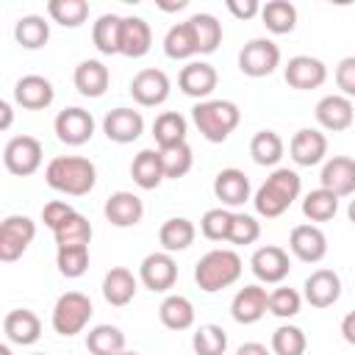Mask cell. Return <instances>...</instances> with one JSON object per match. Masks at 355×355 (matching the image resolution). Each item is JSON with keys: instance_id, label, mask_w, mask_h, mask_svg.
<instances>
[{"instance_id": "obj_15", "label": "cell", "mask_w": 355, "mask_h": 355, "mask_svg": "<svg viewBox=\"0 0 355 355\" xmlns=\"http://www.w3.org/2000/svg\"><path fill=\"white\" fill-rule=\"evenodd\" d=\"M283 78L291 89L308 92V89H319L327 80V67H324V61H319L313 55H294V58H288Z\"/></svg>"}, {"instance_id": "obj_32", "label": "cell", "mask_w": 355, "mask_h": 355, "mask_svg": "<svg viewBox=\"0 0 355 355\" xmlns=\"http://www.w3.org/2000/svg\"><path fill=\"white\" fill-rule=\"evenodd\" d=\"M186 133H189V122H186V116L178 114V111H164V114H158L155 122H153V139H155L158 150L183 144V141H186Z\"/></svg>"}, {"instance_id": "obj_42", "label": "cell", "mask_w": 355, "mask_h": 355, "mask_svg": "<svg viewBox=\"0 0 355 355\" xmlns=\"http://www.w3.org/2000/svg\"><path fill=\"white\" fill-rule=\"evenodd\" d=\"M191 349H194V355H225V349H227L225 327H219L214 322L200 324L191 336Z\"/></svg>"}, {"instance_id": "obj_18", "label": "cell", "mask_w": 355, "mask_h": 355, "mask_svg": "<svg viewBox=\"0 0 355 355\" xmlns=\"http://www.w3.org/2000/svg\"><path fill=\"white\" fill-rule=\"evenodd\" d=\"M103 133L108 136V141H116V144H130L136 141L141 133H144V116L133 108H114L105 114L103 119Z\"/></svg>"}, {"instance_id": "obj_6", "label": "cell", "mask_w": 355, "mask_h": 355, "mask_svg": "<svg viewBox=\"0 0 355 355\" xmlns=\"http://www.w3.org/2000/svg\"><path fill=\"white\" fill-rule=\"evenodd\" d=\"M36 239V222L22 214H11L0 222V261L14 263L25 255L31 241Z\"/></svg>"}, {"instance_id": "obj_56", "label": "cell", "mask_w": 355, "mask_h": 355, "mask_svg": "<svg viewBox=\"0 0 355 355\" xmlns=\"http://www.w3.org/2000/svg\"><path fill=\"white\" fill-rule=\"evenodd\" d=\"M186 8V0H178V3H161V11H180Z\"/></svg>"}, {"instance_id": "obj_51", "label": "cell", "mask_w": 355, "mask_h": 355, "mask_svg": "<svg viewBox=\"0 0 355 355\" xmlns=\"http://www.w3.org/2000/svg\"><path fill=\"white\" fill-rule=\"evenodd\" d=\"M336 86L341 89L344 97H355V55H347L336 67Z\"/></svg>"}, {"instance_id": "obj_13", "label": "cell", "mask_w": 355, "mask_h": 355, "mask_svg": "<svg viewBox=\"0 0 355 355\" xmlns=\"http://www.w3.org/2000/svg\"><path fill=\"white\" fill-rule=\"evenodd\" d=\"M216 83H219V75H216V69L208 61H189L180 69V75H178L180 92L189 94V97H194V100H200V103L202 100H211Z\"/></svg>"}, {"instance_id": "obj_5", "label": "cell", "mask_w": 355, "mask_h": 355, "mask_svg": "<svg viewBox=\"0 0 355 355\" xmlns=\"http://www.w3.org/2000/svg\"><path fill=\"white\" fill-rule=\"evenodd\" d=\"M94 308H92V300L83 294V291H67L55 300L53 305V316H50V324L58 336H78L83 333V327L89 324Z\"/></svg>"}, {"instance_id": "obj_1", "label": "cell", "mask_w": 355, "mask_h": 355, "mask_svg": "<svg viewBox=\"0 0 355 355\" xmlns=\"http://www.w3.org/2000/svg\"><path fill=\"white\" fill-rule=\"evenodd\" d=\"M300 191H302L300 175L288 166H277V169H272V175L252 194V205H255L258 216L277 219L291 208V202L300 197Z\"/></svg>"}, {"instance_id": "obj_17", "label": "cell", "mask_w": 355, "mask_h": 355, "mask_svg": "<svg viewBox=\"0 0 355 355\" xmlns=\"http://www.w3.org/2000/svg\"><path fill=\"white\" fill-rule=\"evenodd\" d=\"M288 153L297 166H316L327 155V136L316 128H300L288 141Z\"/></svg>"}, {"instance_id": "obj_29", "label": "cell", "mask_w": 355, "mask_h": 355, "mask_svg": "<svg viewBox=\"0 0 355 355\" xmlns=\"http://www.w3.org/2000/svg\"><path fill=\"white\" fill-rule=\"evenodd\" d=\"M130 178L144 191L158 189L161 180L166 178L164 175V164H161V153L158 150H139L136 158H133V164H130Z\"/></svg>"}, {"instance_id": "obj_38", "label": "cell", "mask_w": 355, "mask_h": 355, "mask_svg": "<svg viewBox=\"0 0 355 355\" xmlns=\"http://www.w3.org/2000/svg\"><path fill=\"white\" fill-rule=\"evenodd\" d=\"M164 53L172 61H186V58L197 55V39H194V31H191L189 19L186 22H178V25H172L166 31V36H164Z\"/></svg>"}, {"instance_id": "obj_10", "label": "cell", "mask_w": 355, "mask_h": 355, "mask_svg": "<svg viewBox=\"0 0 355 355\" xmlns=\"http://www.w3.org/2000/svg\"><path fill=\"white\" fill-rule=\"evenodd\" d=\"M172 92V83L166 78L164 69H155V67H147V69H139L130 80V97L144 105V108H155L161 103H166Z\"/></svg>"}, {"instance_id": "obj_58", "label": "cell", "mask_w": 355, "mask_h": 355, "mask_svg": "<svg viewBox=\"0 0 355 355\" xmlns=\"http://www.w3.org/2000/svg\"><path fill=\"white\" fill-rule=\"evenodd\" d=\"M0 355H14V352H11V347H8V344H0Z\"/></svg>"}, {"instance_id": "obj_2", "label": "cell", "mask_w": 355, "mask_h": 355, "mask_svg": "<svg viewBox=\"0 0 355 355\" xmlns=\"http://www.w3.org/2000/svg\"><path fill=\"white\" fill-rule=\"evenodd\" d=\"M44 180L61 194L83 197L97 183V166L83 155H55L44 169Z\"/></svg>"}, {"instance_id": "obj_24", "label": "cell", "mask_w": 355, "mask_h": 355, "mask_svg": "<svg viewBox=\"0 0 355 355\" xmlns=\"http://www.w3.org/2000/svg\"><path fill=\"white\" fill-rule=\"evenodd\" d=\"M3 333L11 344H19V347H31L39 341L42 336V319L31 311V308H14L6 313L3 319Z\"/></svg>"}, {"instance_id": "obj_34", "label": "cell", "mask_w": 355, "mask_h": 355, "mask_svg": "<svg viewBox=\"0 0 355 355\" xmlns=\"http://www.w3.org/2000/svg\"><path fill=\"white\" fill-rule=\"evenodd\" d=\"M261 22L266 25L269 33H291L297 25V6L288 0H269L261 6Z\"/></svg>"}, {"instance_id": "obj_16", "label": "cell", "mask_w": 355, "mask_h": 355, "mask_svg": "<svg viewBox=\"0 0 355 355\" xmlns=\"http://www.w3.org/2000/svg\"><path fill=\"white\" fill-rule=\"evenodd\" d=\"M313 114H316V122L330 133H341L355 122V105L344 94H324L316 103Z\"/></svg>"}, {"instance_id": "obj_4", "label": "cell", "mask_w": 355, "mask_h": 355, "mask_svg": "<svg viewBox=\"0 0 355 355\" xmlns=\"http://www.w3.org/2000/svg\"><path fill=\"white\" fill-rule=\"evenodd\" d=\"M241 272H244V263H241L236 250H211L197 261L194 283L205 294H214V291H222V288L233 286L241 277Z\"/></svg>"}, {"instance_id": "obj_9", "label": "cell", "mask_w": 355, "mask_h": 355, "mask_svg": "<svg viewBox=\"0 0 355 355\" xmlns=\"http://www.w3.org/2000/svg\"><path fill=\"white\" fill-rule=\"evenodd\" d=\"M53 130H55L58 141H64L69 147H80L94 136V116L80 105H69V108L58 111Z\"/></svg>"}, {"instance_id": "obj_54", "label": "cell", "mask_w": 355, "mask_h": 355, "mask_svg": "<svg viewBox=\"0 0 355 355\" xmlns=\"http://www.w3.org/2000/svg\"><path fill=\"white\" fill-rule=\"evenodd\" d=\"M236 355H272V349H266V347L258 344V341H247V344H241V347L236 349Z\"/></svg>"}, {"instance_id": "obj_25", "label": "cell", "mask_w": 355, "mask_h": 355, "mask_svg": "<svg viewBox=\"0 0 355 355\" xmlns=\"http://www.w3.org/2000/svg\"><path fill=\"white\" fill-rule=\"evenodd\" d=\"M103 214L105 219L114 225V227H133L141 222L144 216V202L141 197H136L133 191H114L105 205H103Z\"/></svg>"}, {"instance_id": "obj_11", "label": "cell", "mask_w": 355, "mask_h": 355, "mask_svg": "<svg viewBox=\"0 0 355 355\" xmlns=\"http://www.w3.org/2000/svg\"><path fill=\"white\" fill-rule=\"evenodd\" d=\"M139 280L150 291H169L178 280V263H175L172 252L161 250V252L144 255V261L139 263Z\"/></svg>"}, {"instance_id": "obj_36", "label": "cell", "mask_w": 355, "mask_h": 355, "mask_svg": "<svg viewBox=\"0 0 355 355\" xmlns=\"http://www.w3.org/2000/svg\"><path fill=\"white\" fill-rule=\"evenodd\" d=\"M86 349L92 355H119L125 352V333L116 324H94L86 333Z\"/></svg>"}, {"instance_id": "obj_27", "label": "cell", "mask_w": 355, "mask_h": 355, "mask_svg": "<svg viewBox=\"0 0 355 355\" xmlns=\"http://www.w3.org/2000/svg\"><path fill=\"white\" fill-rule=\"evenodd\" d=\"M136 288H139V283H136V277H133V272L128 266H114L103 277V297L114 308H122V305L133 302Z\"/></svg>"}, {"instance_id": "obj_53", "label": "cell", "mask_w": 355, "mask_h": 355, "mask_svg": "<svg viewBox=\"0 0 355 355\" xmlns=\"http://www.w3.org/2000/svg\"><path fill=\"white\" fill-rule=\"evenodd\" d=\"M341 336H344L347 344L355 347V311H349V313L341 319Z\"/></svg>"}, {"instance_id": "obj_30", "label": "cell", "mask_w": 355, "mask_h": 355, "mask_svg": "<svg viewBox=\"0 0 355 355\" xmlns=\"http://www.w3.org/2000/svg\"><path fill=\"white\" fill-rule=\"evenodd\" d=\"M122 22H125V17H119V14H103L92 25V42L103 55L122 53Z\"/></svg>"}, {"instance_id": "obj_46", "label": "cell", "mask_w": 355, "mask_h": 355, "mask_svg": "<svg viewBox=\"0 0 355 355\" xmlns=\"http://www.w3.org/2000/svg\"><path fill=\"white\" fill-rule=\"evenodd\" d=\"M230 225H233V211L227 208H211L200 219V230L208 241H227L230 239Z\"/></svg>"}, {"instance_id": "obj_33", "label": "cell", "mask_w": 355, "mask_h": 355, "mask_svg": "<svg viewBox=\"0 0 355 355\" xmlns=\"http://www.w3.org/2000/svg\"><path fill=\"white\" fill-rule=\"evenodd\" d=\"M158 319L166 330H189L194 324V305L183 294H169L158 308Z\"/></svg>"}, {"instance_id": "obj_57", "label": "cell", "mask_w": 355, "mask_h": 355, "mask_svg": "<svg viewBox=\"0 0 355 355\" xmlns=\"http://www.w3.org/2000/svg\"><path fill=\"white\" fill-rule=\"evenodd\" d=\"M347 216H349V222L355 225V200H349V208H347Z\"/></svg>"}, {"instance_id": "obj_28", "label": "cell", "mask_w": 355, "mask_h": 355, "mask_svg": "<svg viewBox=\"0 0 355 355\" xmlns=\"http://www.w3.org/2000/svg\"><path fill=\"white\" fill-rule=\"evenodd\" d=\"M153 47V28L141 17H125L122 22V53L128 58H141Z\"/></svg>"}, {"instance_id": "obj_21", "label": "cell", "mask_w": 355, "mask_h": 355, "mask_svg": "<svg viewBox=\"0 0 355 355\" xmlns=\"http://www.w3.org/2000/svg\"><path fill=\"white\" fill-rule=\"evenodd\" d=\"M288 250L302 263H319L327 255V236L316 225H297L288 236Z\"/></svg>"}, {"instance_id": "obj_44", "label": "cell", "mask_w": 355, "mask_h": 355, "mask_svg": "<svg viewBox=\"0 0 355 355\" xmlns=\"http://www.w3.org/2000/svg\"><path fill=\"white\" fill-rule=\"evenodd\" d=\"M158 153H161L164 175H166V178H172V180L183 178V175H189V172H191V166H194V155H191L189 141L175 144V147H166V150H158Z\"/></svg>"}, {"instance_id": "obj_14", "label": "cell", "mask_w": 355, "mask_h": 355, "mask_svg": "<svg viewBox=\"0 0 355 355\" xmlns=\"http://www.w3.org/2000/svg\"><path fill=\"white\" fill-rule=\"evenodd\" d=\"M266 311H269V291L258 283H250V286L239 288L233 302H230V316L239 324H255V322L263 319Z\"/></svg>"}, {"instance_id": "obj_31", "label": "cell", "mask_w": 355, "mask_h": 355, "mask_svg": "<svg viewBox=\"0 0 355 355\" xmlns=\"http://www.w3.org/2000/svg\"><path fill=\"white\" fill-rule=\"evenodd\" d=\"M197 239V227L191 219L186 216H172L161 225L158 230V241L164 247V252H180V250H189Z\"/></svg>"}, {"instance_id": "obj_3", "label": "cell", "mask_w": 355, "mask_h": 355, "mask_svg": "<svg viewBox=\"0 0 355 355\" xmlns=\"http://www.w3.org/2000/svg\"><path fill=\"white\" fill-rule=\"evenodd\" d=\"M191 119L205 141L222 144L239 128L241 111L233 100H202L191 108Z\"/></svg>"}, {"instance_id": "obj_60", "label": "cell", "mask_w": 355, "mask_h": 355, "mask_svg": "<svg viewBox=\"0 0 355 355\" xmlns=\"http://www.w3.org/2000/svg\"><path fill=\"white\" fill-rule=\"evenodd\" d=\"M36 355H44V352H36Z\"/></svg>"}, {"instance_id": "obj_26", "label": "cell", "mask_w": 355, "mask_h": 355, "mask_svg": "<svg viewBox=\"0 0 355 355\" xmlns=\"http://www.w3.org/2000/svg\"><path fill=\"white\" fill-rule=\"evenodd\" d=\"M72 80H75V89L83 97H103L108 92V86H111V72H108V67L103 61L86 58V61H80L75 67Z\"/></svg>"}, {"instance_id": "obj_19", "label": "cell", "mask_w": 355, "mask_h": 355, "mask_svg": "<svg viewBox=\"0 0 355 355\" xmlns=\"http://www.w3.org/2000/svg\"><path fill=\"white\" fill-rule=\"evenodd\" d=\"M55 100V89L44 75H22L14 83V103L25 111H42Z\"/></svg>"}, {"instance_id": "obj_7", "label": "cell", "mask_w": 355, "mask_h": 355, "mask_svg": "<svg viewBox=\"0 0 355 355\" xmlns=\"http://www.w3.org/2000/svg\"><path fill=\"white\" fill-rule=\"evenodd\" d=\"M42 158H44V150H42V141L36 136H25L22 133V136L8 139V144L3 147V164L17 178L33 175L42 166Z\"/></svg>"}, {"instance_id": "obj_59", "label": "cell", "mask_w": 355, "mask_h": 355, "mask_svg": "<svg viewBox=\"0 0 355 355\" xmlns=\"http://www.w3.org/2000/svg\"><path fill=\"white\" fill-rule=\"evenodd\" d=\"M119 355H139V352H128V349H125V352H119Z\"/></svg>"}, {"instance_id": "obj_23", "label": "cell", "mask_w": 355, "mask_h": 355, "mask_svg": "<svg viewBox=\"0 0 355 355\" xmlns=\"http://www.w3.org/2000/svg\"><path fill=\"white\" fill-rule=\"evenodd\" d=\"M322 189L333 191L336 197H349L355 194V158L349 155H333L322 166Z\"/></svg>"}, {"instance_id": "obj_40", "label": "cell", "mask_w": 355, "mask_h": 355, "mask_svg": "<svg viewBox=\"0 0 355 355\" xmlns=\"http://www.w3.org/2000/svg\"><path fill=\"white\" fill-rule=\"evenodd\" d=\"M53 239H55V247H89L92 241V222L83 216V214H72L64 225H58L53 230Z\"/></svg>"}, {"instance_id": "obj_47", "label": "cell", "mask_w": 355, "mask_h": 355, "mask_svg": "<svg viewBox=\"0 0 355 355\" xmlns=\"http://www.w3.org/2000/svg\"><path fill=\"white\" fill-rule=\"evenodd\" d=\"M55 266L64 277H80L89 269V247H58L55 250Z\"/></svg>"}, {"instance_id": "obj_20", "label": "cell", "mask_w": 355, "mask_h": 355, "mask_svg": "<svg viewBox=\"0 0 355 355\" xmlns=\"http://www.w3.org/2000/svg\"><path fill=\"white\" fill-rule=\"evenodd\" d=\"M214 194L222 202V208H239V205H244L250 200L252 186H250V178L241 169L227 166V169L216 172V178H214Z\"/></svg>"}, {"instance_id": "obj_50", "label": "cell", "mask_w": 355, "mask_h": 355, "mask_svg": "<svg viewBox=\"0 0 355 355\" xmlns=\"http://www.w3.org/2000/svg\"><path fill=\"white\" fill-rule=\"evenodd\" d=\"M72 214H75V208H72L69 202H64V200H50V202H44V208H42V222H44L50 230H55V227L64 225Z\"/></svg>"}, {"instance_id": "obj_49", "label": "cell", "mask_w": 355, "mask_h": 355, "mask_svg": "<svg viewBox=\"0 0 355 355\" xmlns=\"http://www.w3.org/2000/svg\"><path fill=\"white\" fill-rule=\"evenodd\" d=\"M261 236V222L252 214H233V225H230V244L236 247H247L255 244Z\"/></svg>"}, {"instance_id": "obj_8", "label": "cell", "mask_w": 355, "mask_h": 355, "mask_svg": "<svg viewBox=\"0 0 355 355\" xmlns=\"http://www.w3.org/2000/svg\"><path fill=\"white\" fill-rule=\"evenodd\" d=\"M280 67V47L272 39H250L239 53V69L247 78H266Z\"/></svg>"}, {"instance_id": "obj_22", "label": "cell", "mask_w": 355, "mask_h": 355, "mask_svg": "<svg viewBox=\"0 0 355 355\" xmlns=\"http://www.w3.org/2000/svg\"><path fill=\"white\" fill-rule=\"evenodd\" d=\"M302 297L308 305L313 308H330L338 302L341 297V277L333 272V269H316L305 277V286H302Z\"/></svg>"}, {"instance_id": "obj_35", "label": "cell", "mask_w": 355, "mask_h": 355, "mask_svg": "<svg viewBox=\"0 0 355 355\" xmlns=\"http://www.w3.org/2000/svg\"><path fill=\"white\" fill-rule=\"evenodd\" d=\"M14 39L25 50H39L50 39V22L44 17H39V14H25L14 25Z\"/></svg>"}, {"instance_id": "obj_12", "label": "cell", "mask_w": 355, "mask_h": 355, "mask_svg": "<svg viewBox=\"0 0 355 355\" xmlns=\"http://www.w3.org/2000/svg\"><path fill=\"white\" fill-rule=\"evenodd\" d=\"M250 269L252 275L261 280V283H283L288 277V269H291V261H288V252L277 244H266V247H258L250 258Z\"/></svg>"}, {"instance_id": "obj_37", "label": "cell", "mask_w": 355, "mask_h": 355, "mask_svg": "<svg viewBox=\"0 0 355 355\" xmlns=\"http://www.w3.org/2000/svg\"><path fill=\"white\" fill-rule=\"evenodd\" d=\"M189 25L194 31L197 53L200 55H211L222 44V22L214 14H191L189 17Z\"/></svg>"}, {"instance_id": "obj_55", "label": "cell", "mask_w": 355, "mask_h": 355, "mask_svg": "<svg viewBox=\"0 0 355 355\" xmlns=\"http://www.w3.org/2000/svg\"><path fill=\"white\" fill-rule=\"evenodd\" d=\"M11 119H14L11 103H8V100H3V103H0V130H8V128H11Z\"/></svg>"}, {"instance_id": "obj_52", "label": "cell", "mask_w": 355, "mask_h": 355, "mask_svg": "<svg viewBox=\"0 0 355 355\" xmlns=\"http://www.w3.org/2000/svg\"><path fill=\"white\" fill-rule=\"evenodd\" d=\"M227 11L236 19H252L255 14H261V3L258 0H227Z\"/></svg>"}, {"instance_id": "obj_45", "label": "cell", "mask_w": 355, "mask_h": 355, "mask_svg": "<svg viewBox=\"0 0 355 355\" xmlns=\"http://www.w3.org/2000/svg\"><path fill=\"white\" fill-rule=\"evenodd\" d=\"M308 338L297 324H280L272 333V355H305Z\"/></svg>"}, {"instance_id": "obj_43", "label": "cell", "mask_w": 355, "mask_h": 355, "mask_svg": "<svg viewBox=\"0 0 355 355\" xmlns=\"http://www.w3.org/2000/svg\"><path fill=\"white\" fill-rule=\"evenodd\" d=\"M47 14L53 22L64 28H80L89 19V3L86 0H50Z\"/></svg>"}, {"instance_id": "obj_39", "label": "cell", "mask_w": 355, "mask_h": 355, "mask_svg": "<svg viewBox=\"0 0 355 355\" xmlns=\"http://www.w3.org/2000/svg\"><path fill=\"white\" fill-rule=\"evenodd\" d=\"M283 139L275 130H258L250 141V155L258 166H277V161L283 158Z\"/></svg>"}, {"instance_id": "obj_48", "label": "cell", "mask_w": 355, "mask_h": 355, "mask_svg": "<svg viewBox=\"0 0 355 355\" xmlns=\"http://www.w3.org/2000/svg\"><path fill=\"white\" fill-rule=\"evenodd\" d=\"M300 308H302V294L297 288L277 286L275 291H269V313H275L280 319H291L300 313Z\"/></svg>"}, {"instance_id": "obj_41", "label": "cell", "mask_w": 355, "mask_h": 355, "mask_svg": "<svg viewBox=\"0 0 355 355\" xmlns=\"http://www.w3.org/2000/svg\"><path fill=\"white\" fill-rule=\"evenodd\" d=\"M302 214H305V219H311V222H330L336 214H338V197L333 194V191H327V189H313V191H308L305 194V200H302Z\"/></svg>"}]
</instances>
